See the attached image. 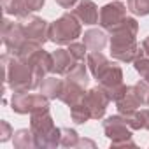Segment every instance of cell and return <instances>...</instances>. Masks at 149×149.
<instances>
[{"mask_svg": "<svg viewBox=\"0 0 149 149\" xmlns=\"http://www.w3.org/2000/svg\"><path fill=\"white\" fill-rule=\"evenodd\" d=\"M86 65L91 72V76L98 81V86L109 95L111 102H116L126 84L123 83V70L118 63L111 61L102 51H90L86 56Z\"/></svg>", "mask_w": 149, "mask_h": 149, "instance_id": "obj_1", "label": "cell"}, {"mask_svg": "<svg viewBox=\"0 0 149 149\" xmlns=\"http://www.w3.org/2000/svg\"><path fill=\"white\" fill-rule=\"evenodd\" d=\"M111 33V56L121 63H133L139 56H142V49L137 44L139 23L135 18L126 16L119 26L109 32Z\"/></svg>", "mask_w": 149, "mask_h": 149, "instance_id": "obj_2", "label": "cell"}, {"mask_svg": "<svg viewBox=\"0 0 149 149\" xmlns=\"http://www.w3.org/2000/svg\"><path fill=\"white\" fill-rule=\"evenodd\" d=\"M2 65H4V81L6 86L13 90V93H23V91H32L39 90L40 83L35 77L32 67L19 60L18 56L11 53L2 54Z\"/></svg>", "mask_w": 149, "mask_h": 149, "instance_id": "obj_3", "label": "cell"}, {"mask_svg": "<svg viewBox=\"0 0 149 149\" xmlns=\"http://www.w3.org/2000/svg\"><path fill=\"white\" fill-rule=\"evenodd\" d=\"M30 130L35 139V147L53 149V147L60 146L61 128H56L53 116L49 112V107L30 114Z\"/></svg>", "mask_w": 149, "mask_h": 149, "instance_id": "obj_4", "label": "cell"}, {"mask_svg": "<svg viewBox=\"0 0 149 149\" xmlns=\"http://www.w3.org/2000/svg\"><path fill=\"white\" fill-rule=\"evenodd\" d=\"M81 21L74 16V13H65L53 23H49V40L56 46H68L77 37H81L83 28Z\"/></svg>", "mask_w": 149, "mask_h": 149, "instance_id": "obj_5", "label": "cell"}, {"mask_svg": "<svg viewBox=\"0 0 149 149\" xmlns=\"http://www.w3.org/2000/svg\"><path fill=\"white\" fill-rule=\"evenodd\" d=\"M102 128L105 137L111 140V147H126V146L135 147V142L132 139V128L123 114L118 112L116 116H109L104 121Z\"/></svg>", "mask_w": 149, "mask_h": 149, "instance_id": "obj_6", "label": "cell"}, {"mask_svg": "<svg viewBox=\"0 0 149 149\" xmlns=\"http://www.w3.org/2000/svg\"><path fill=\"white\" fill-rule=\"evenodd\" d=\"M147 95H149V83H146L144 79L139 81L137 84L126 86L125 91H123V95L114 102L118 112L125 116L128 112H133V111L140 109L142 105H146Z\"/></svg>", "mask_w": 149, "mask_h": 149, "instance_id": "obj_7", "label": "cell"}, {"mask_svg": "<svg viewBox=\"0 0 149 149\" xmlns=\"http://www.w3.org/2000/svg\"><path fill=\"white\" fill-rule=\"evenodd\" d=\"M47 107H49V98L44 97L42 93L23 91V93H13L11 98V109L16 114H32L35 111Z\"/></svg>", "mask_w": 149, "mask_h": 149, "instance_id": "obj_8", "label": "cell"}, {"mask_svg": "<svg viewBox=\"0 0 149 149\" xmlns=\"http://www.w3.org/2000/svg\"><path fill=\"white\" fill-rule=\"evenodd\" d=\"M26 35L23 32V26L19 21H11L7 18H4L2 21V42L7 47V51L11 54H18V51L21 49V46L26 42Z\"/></svg>", "mask_w": 149, "mask_h": 149, "instance_id": "obj_9", "label": "cell"}, {"mask_svg": "<svg viewBox=\"0 0 149 149\" xmlns=\"http://www.w3.org/2000/svg\"><path fill=\"white\" fill-rule=\"evenodd\" d=\"M21 26H23V32L26 35L28 40H33L40 46H44L47 40H49V23L39 16H25L19 19Z\"/></svg>", "mask_w": 149, "mask_h": 149, "instance_id": "obj_10", "label": "cell"}, {"mask_svg": "<svg viewBox=\"0 0 149 149\" xmlns=\"http://www.w3.org/2000/svg\"><path fill=\"white\" fill-rule=\"evenodd\" d=\"M126 11H128V7L123 2H119V0H112L111 4H105L100 9L98 25L105 32H111V30H114L116 26H119L123 23V19L126 18Z\"/></svg>", "mask_w": 149, "mask_h": 149, "instance_id": "obj_11", "label": "cell"}, {"mask_svg": "<svg viewBox=\"0 0 149 149\" xmlns=\"http://www.w3.org/2000/svg\"><path fill=\"white\" fill-rule=\"evenodd\" d=\"M83 102H84L86 107L90 109L93 119H102V118L105 116L107 105L111 104V98H109V95L104 91V88L95 86V88H91V90L86 91Z\"/></svg>", "mask_w": 149, "mask_h": 149, "instance_id": "obj_12", "label": "cell"}, {"mask_svg": "<svg viewBox=\"0 0 149 149\" xmlns=\"http://www.w3.org/2000/svg\"><path fill=\"white\" fill-rule=\"evenodd\" d=\"M26 63L32 67L35 77L39 79V83H42L44 77H47L49 74H53V54L44 51V47H40L39 51H35L28 60Z\"/></svg>", "mask_w": 149, "mask_h": 149, "instance_id": "obj_13", "label": "cell"}, {"mask_svg": "<svg viewBox=\"0 0 149 149\" xmlns=\"http://www.w3.org/2000/svg\"><path fill=\"white\" fill-rule=\"evenodd\" d=\"M72 13L83 25H97L100 18V11L93 0H79Z\"/></svg>", "mask_w": 149, "mask_h": 149, "instance_id": "obj_14", "label": "cell"}, {"mask_svg": "<svg viewBox=\"0 0 149 149\" xmlns=\"http://www.w3.org/2000/svg\"><path fill=\"white\" fill-rule=\"evenodd\" d=\"M53 54V74H56V76H67V74L72 70V67L77 63V60L74 58V54L63 47L56 49L51 53Z\"/></svg>", "mask_w": 149, "mask_h": 149, "instance_id": "obj_15", "label": "cell"}, {"mask_svg": "<svg viewBox=\"0 0 149 149\" xmlns=\"http://www.w3.org/2000/svg\"><path fill=\"white\" fill-rule=\"evenodd\" d=\"M84 95H86V90H84L83 86H79V84H76V83H70V81H65L63 91H61V95H60L58 100H61L63 104H67L68 107H72V105L79 104Z\"/></svg>", "mask_w": 149, "mask_h": 149, "instance_id": "obj_16", "label": "cell"}, {"mask_svg": "<svg viewBox=\"0 0 149 149\" xmlns=\"http://www.w3.org/2000/svg\"><path fill=\"white\" fill-rule=\"evenodd\" d=\"M63 84H65L63 79H58L56 76H47V77L42 79V83L39 86V91L44 97H47L49 100H56V98H60V95L63 91Z\"/></svg>", "mask_w": 149, "mask_h": 149, "instance_id": "obj_17", "label": "cell"}, {"mask_svg": "<svg viewBox=\"0 0 149 149\" xmlns=\"http://www.w3.org/2000/svg\"><path fill=\"white\" fill-rule=\"evenodd\" d=\"M83 42L86 44V47L90 51H102L107 44V35L102 30L98 28H91V30H86L84 35H83Z\"/></svg>", "mask_w": 149, "mask_h": 149, "instance_id": "obj_18", "label": "cell"}, {"mask_svg": "<svg viewBox=\"0 0 149 149\" xmlns=\"http://www.w3.org/2000/svg\"><path fill=\"white\" fill-rule=\"evenodd\" d=\"M126 123L132 130H149V109H137L125 114Z\"/></svg>", "mask_w": 149, "mask_h": 149, "instance_id": "obj_19", "label": "cell"}, {"mask_svg": "<svg viewBox=\"0 0 149 149\" xmlns=\"http://www.w3.org/2000/svg\"><path fill=\"white\" fill-rule=\"evenodd\" d=\"M88 65H84V61H77L76 65L72 67V70L65 76V81H70V83H76L83 88L88 86L90 83V76H88Z\"/></svg>", "mask_w": 149, "mask_h": 149, "instance_id": "obj_20", "label": "cell"}, {"mask_svg": "<svg viewBox=\"0 0 149 149\" xmlns=\"http://www.w3.org/2000/svg\"><path fill=\"white\" fill-rule=\"evenodd\" d=\"M13 144H14L16 149H32V147H35V139H33L32 130H28V128L18 130L13 135Z\"/></svg>", "mask_w": 149, "mask_h": 149, "instance_id": "obj_21", "label": "cell"}, {"mask_svg": "<svg viewBox=\"0 0 149 149\" xmlns=\"http://www.w3.org/2000/svg\"><path fill=\"white\" fill-rule=\"evenodd\" d=\"M83 98H84V97H83ZM70 118H72V121L76 123V125H84V123H88L90 119H93L90 109L86 107V104H84L83 100H81L79 104H76V105L70 107Z\"/></svg>", "mask_w": 149, "mask_h": 149, "instance_id": "obj_22", "label": "cell"}, {"mask_svg": "<svg viewBox=\"0 0 149 149\" xmlns=\"http://www.w3.org/2000/svg\"><path fill=\"white\" fill-rule=\"evenodd\" d=\"M81 137L76 130L72 128H61V139H60V146L63 147H77Z\"/></svg>", "mask_w": 149, "mask_h": 149, "instance_id": "obj_23", "label": "cell"}, {"mask_svg": "<svg viewBox=\"0 0 149 149\" xmlns=\"http://www.w3.org/2000/svg\"><path fill=\"white\" fill-rule=\"evenodd\" d=\"M126 7L133 16H147L149 0H126Z\"/></svg>", "mask_w": 149, "mask_h": 149, "instance_id": "obj_24", "label": "cell"}, {"mask_svg": "<svg viewBox=\"0 0 149 149\" xmlns=\"http://www.w3.org/2000/svg\"><path fill=\"white\" fill-rule=\"evenodd\" d=\"M133 68L137 70V74L140 76V79H144L146 83H149V56H139L133 61Z\"/></svg>", "mask_w": 149, "mask_h": 149, "instance_id": "obj_25", "label": "cell"}, {"mask_svg": "<svg viewBox=\"0 0 149 149\" xmlns=\"http://www.w3.org/2000/svg\"><path fill=\"white\" fill-rule=\"evenodd\" d=\"M68 51L74 54V58H76L77 61H84V58L88 56V47H86V44L84 42H76V40H74V42H70L68 44Z\"/></svg>", "mask_w": 149, "mask_h": 149, "instance_id": "obj_26", "label": "cell"}, {"mask_svg": "<svg viewBox=\"0 0 149 149\" xmlns=\"http://www.w3.org/2000/svg\"><path fill=\"white\" fill-rule=\"evenodd\" d=\"M13 135H14V132H13L11 125L2 119V121H0V142H7Z\"/></svg>", "mask_w": 149, "mask_h": 149, "instance_id": "obj_27", "label": "cell"}, {"mask_svg": "<svg viewBox=\"0 0 149 149\" xmlns=\"http://www.w3.org/2000/svg\"><path fill=\"white\" fill-rule=\"evenodd\" d=\"M25 4H26V11H28V14H32V13H37L39 9L44 7L46 0H25Z\"/></svg>", "mask_w": 149, "mask_h": 149, "instance_id": "obj_28", "label": "cell"}, {"mask_svg": "<svg viewBox=\"0 0 149 149\" xmlns=\"http://www.w3.org/2000/svg\"><path fill=\"white\" fill-rule=\"evenodd\" d=\"M54 2H56L60 7H63V9H74L79 0H54Z\"/></svg>", "mask_w": 149, "mask_h": 149, "instance_id": "obj_29", "label": "cell"}, {"mask_svg": "<svg viewBox=\"0 0 149 149\" xmlns=\"http://www.w3.org/2000/svg\"><path fill=\"white\" fill-rule=\"evenodd\" d=\"M140 49H142V54L144 56H149V35L140 42Z\"/></svg>", "mask_w": 149, "mask_h": 149, "instance_id": "obj_30", "label": "cell"}, {"mask_svg": "<svg viewBox=\"0 0 149 149\" xmlns=\"http://www.w3.org/2000/svg\"><path fill=\"white\" fill-rule=\"evenodd\" d=\"M77 147H95V142L93 140H90V139H81L79 140V144H77Z\"/></svg>", "mask_w": 149, "mask_h": 149, "instance_id": "obj_31", "label": "cell"}, {"mask_svg": "<svg viewBox=\"0 0 149 149\" xmlns=\"http://www.w3.org/2000/svg\"><path fill=\"white\" fill-rule=\"evenodd\" d=\"M146 105H147V107H149V95H147V102H146Z\"/></svg>", "mask_w": 149, "mask_h": 149, "instance_id": "obj_32", "label": "cell"}]
</instances>
